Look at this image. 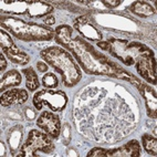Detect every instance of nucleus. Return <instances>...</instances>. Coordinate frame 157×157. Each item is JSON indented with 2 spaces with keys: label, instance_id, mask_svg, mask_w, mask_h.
Instances as JSON below:
<instances>
[{
  "label": "nucleus",
  "instance_id": "f257e3e1",
  "mask_svg": "<svg viewBox=\"0 0 157 157\" xmlns=\"http://www.w3.org/2000/svg\"><path fill=\"white\" fill-rule=\"evenodd\" d=\"M42 58L48 61L49 64L56 69L59 73L63 75V82L67 86L75 85L80 78L81 72L78 70V65L73 62L70 54L59 48H50L48 50L42 51Z\"/></svg>",
  "mask_w": 157,
  "mask_h": 157
},
{
  "label": "nucleus",
  "instance_id": "f03ea898",
  "mask_svg": "<svg viewBox=\"0 0 157 157\" xmlns=\"http://www.w3.org/2000/svg\"><path fill=\"white\" fill-rule=\"evenodd\" d=\"M13 23L8 18H2L1 22L3 27L8 28L14 36L19 39L30 41V40H50L53 36V31L47 29L44 27H40L33 23H25L21 20H17L11 18Z\"/></svg>",
  "mask_w": 157,
  "mask_h": 157
},
{
  "label": "nucleus",
  "instance_id": "7ed1b4c3",
  "mask_svg": "<svg viewBox=\"0 0 157 157\" xmlns=\"http://www.w3.org/2000/svg\"><path fill=\"white\" fill-rule=\"evenodd\" d=\"M54 145L52 140L48 137V135L43 133L32 129L29 133L28 140L22 145L20 153H17L16 156H38L39 151L49 153L53 151Z\"/></svg>",
  "mask_w": 157,
  "mask_h": 157
},
{
  "label": "nucleus",
  "instance_id": "20e7f679",
  "mask_svg": "<svg viewBox=\"0 0 157 157\" xmlns=\"http://www.w3.org/2000/svg\"><path fill=\"white\" fill-rule=\"evenodd\" d=\"M67 102V98L64 92L50 90L40 91L33 96V105L36 109H41L42 105L48 104L52 111H61L65 107Z\"/></svg>",
  "mask_w": 157,
  "mask_h": 157
},
{
  "label": "nucleus",
  "instance_id": "39448f33",
  "mask_svg": "<svg viewBox=\"0 0 157 157\" xmlns=\"http://www.w3.org/2000/svg\"><path fill=\"white\" fill-rule=\"evenodd\" d=\"M36 125L53 138L59 137L61 133V121L56 114L43 112L38 118Z\"/></svg>",
  "mask_w": 157,
  "mask_h": 157
},
{
  "label": "nucleus",
  "instance_id": "423d86ee",
  "mask_svg": "<svg viewBox=\"0 0 157 157\" xmlns=\"http://www.w3.org/2000/svg\"><path fill=\"white\" fill-rule=\"evenodd\" d=\"M137 71L144 78L155 83V73H156V63L154 56H140L137 62Z\"/></svg>",
  "mask_w": 157,
  "mask_h": 157
},
{
  "label": "nucleus",
  "instance_id": "0eeeda50",
  "mask_svg": "<svg viewBox=\"0 0 157 157\" xmlns=\"http://www.w3.org/2000/svg\"><path fill=\"white\" fill-rule=\"evenodd\" d=\"M140 144L137 140H132L124 145L123 147H120L117 149H113V151H104V156H117V157H131L140 156Z\"/></svg>",
  "mask_w": 157,
  "mask_h": 157
},
{
  "label": "nucleus",
  "instance_id": "6e6552de",
  "mask_svg": "<svg viewBox=\"0 0 157 157\" xmlns=\"http://www.w3.org/2000/svg\"><path fill=\"white\" fill-rule=\"evenodd\" d=\"M28 100V93L25 90L21 89H13L7 91L1 95V105L9 106L12 104H23Z\"/></svg>",
  "mask_w": 157,
  "mask_h": 157
},
{
  "label": "nucleus",
  "instance_id": "1a4fd4ad",
  "mask_svg": "<svg viewBox=\"0 0 157 157\" xmlns=\"http://www.w3.org/2000/svg\"><path fill=\"white\" fill-rule=\"evenodd\" d=\"M140 94L144 96V98L146 100V104H147V111H148V115L151 117L155 118L156 117V94L155 91L151 87L146 86L144 84H140L138 86Z\"/></svg>",
  "mask_w": 157,
  "mask_h": 157
},
{
  "label": "nucleus",
  "instance_id": "9d476101",
  "mask_svg": "<svg viewBox=\"0 0 157 157\" xmlns=\"http://www.w3.org/2000/svg\"><path fill=\"white\" fill-rule=\"evenodd\" d=\"M21 83V75L17 70H11L5 73L1 78V83H0V90L1 92L5 91V89L10 86H17Z\"/></svg>",
  "mask_w": 157,
  "mask_h": 157
},
{
  "label": "nucleus",
  "instance_id": "9b49d317",
  "mask_svg": "<svg viewBox=\"0 0 157 157\" xmlns=\"http://www.w3.org/2000/svg\"><path fill=\"white\" fill-rule=\"evenodd\" d=\"M7 140H8V144L10 146L12 151V155L14 156V151L16 149L19 148L20 144H21V140H22V127L21 126H16L9 132L8 136H7Z\"/></svg>",
  "mask_w": 157,
  "mask_h": 157
},
{
  "label": "nucleus",
  "instance_id": "f8f14e48",
  "mask_svg": "<svg viewBox=\"0 0 157 157\" xmlns=\"http://www.w3.org/2000/svg\"><path fill=\"white\" fill-rule=\"evenodd\" d=\"M3 52L7 54L8 59L10 61H12L13 63H18V64H25L29 62V56L25 52L20 51L19 49L13 45L12 48L10 49H6L3 50Z\"/></svg>",
  "mask_w": 157,
  "mask_h": 157
},
{
  "label": "nucleus",
  "instance_id": "ddd939ff",
  "mask_svg": "<svg viewBox=\"0 0 157 157\" xmlns=\"http://www.w3.org/2000/svg\"><path fill=\"white\" fill-rule=\"evenodd\" d=\"M28 5H31V7L28 9V13L30 17H36L39 18L41 16L50 13L53 8L47 3L42 2H28Z\"/></svg>",
  "mask_w": 157,
  "mask_h": 157
},
{
  "label": "nucleus",
  "instance_id": "4468645a",
  "mask_svg": "<svg viewBox=\"0 0 157 157\" xmlns=\"http://www.w3.org/2000/svg\"><path fill=\"white\" fill-rule=\"evenodd\" d=\"M129 10L140 17H149L155 13V10L144 1H136L129 7Z\"/></svg>",
  "mask_w": 157,
  "mask_h": 157
},
{
  "label": "nucleus",
  "instance_id": "2eb2a0df",
  "mask_svg": "<svg viewBox=\"0 0 157 157\" xmlns=\"http://www.w3.org/2000/svg\"><path fill=\"white\" fill-rule=\"evenodd\" d=\"M23 74L25 75V84L28 87L29 91H34L39 87V81H38V76H36V72L32 67H28L22 70Z\"/></svg>",
  "mask_w": 157,
  "mask_h": 157
},
{
  "label": "nucleus",
  "instance_id": "dca6fc26",
  "mask_svg": "<svg viewBox=\"0 0 157 157\" xmlns=\"http://www.w3.org/2000/svg\"><path fill=\"white\" fill-rule=\"evenodd\" d=\"M75 28L78 29L82 34H84L86 36L87 38H90V39H101L102 38V34L98 32L96 29H94L91 25H87V23H84V25H75Z\"/></svg>",
  "mask_w": 157,
  "mask_h": 157
},
{
  "label": "nucleus",
  "instance_id": "f3484780",
  "mask_svg": "<svg viewBox=\"0 0 157 157\" xmlns=\"http://www.w3.org/2000/svg\"><path fill=\"white\" fill-rule=\"evenodd\" d=\"M142 143L144 145V148L147 153L156 156L157 155V140L155 137L151 135H144L142 137Z\"/></svg>",
  "mask_w": 157,
  "mask_h": 157
},
{
  "label": "nucleus",
  "instance_id": "a211bd4d",
  "mask_svg": "<svg viewBox=\"0 0 157 157\" xmlns=\"http://www.w3.org/2000/svg\"><path fill=\"white\" fill-rule=\"evenodd\" d=\"M42 83L43 86L47 89H51V87L53 89V87L58 86V78L52 73H47L42 78Z\"/></svg>",
  "mask_w": 157,
  "mask_h": 157
},
{
  "label": "nucleus",
  "instance_id": "6ab92c4d",
  "mask_svg": "<svg viewBox=\"0 0 157 157\" xmlns=\"http://www.w3.org/2000/svg\"><path fill=\"white\" fill-rule=\"evenodd\" d=\"M0 45H1V49L6 50V49H10L14 45V43L11 41L10 36L5 32V31H1V36H0Z\"/></svg>",
  "mask_w": 157,
  "mask_h": 157
},
{
  "label": "nucleus",
  "instance_id": "aec40b11",
  "mask_svg": "<svg viewBox=\"0 0 157 157\" xmlns=\"http://www.w3.org/2000/svg\"><path fill=\"white\" fill-rule=\"evenodd\" d=\"M70 131H71V127L70 125L67 123L63 124V127H62V136L64 138V143H69V140H71V135H70Z\"/></svg>",
  "mask_w": 157,
  "mask_h": 157
},
{
  "label": "nucleus",
  "instance_id": "412c9836",
  "mask_svg": "<svg viewBox=\"0 0 157 157\" xmlns=\"http://www.w3.org/2000/svg\"><path fill=\"white\" fill-rule=\"evenodd\" d=\"M25 117L28 118L29 121H32V120H34L36 116V112H34V109H32V107H29L27 106L25 109Z\"/></svg>",
  "mask_w": 157,
  "mask_h": 157
},
{
  "label": "nucleus",
  "instance_id": "4be33fe9",
  "mask_svg": "<svg viewBox=\"0 0 157 157\" xmlns=\"http://www.w3.org/2000/svg\"><path fill=\"white\" fill-rule=\"evenodd\" d=\"M104 151H105V149H103V148H93L92 151L87 154V156L89 157H91V156L104 157Z\"/></svg>",
  "mask_w": 157,
  "mask_h": 157
},
{
  "label": "nucleus",
  "instance_id": "5701e85b",
  "mask_svg": "<svg viewBox=\"0 0 157 157\" xmlns=\"http://www.w3.org/2000/svg\"><path fill=\"white\" fill-rule=\"evenodd\" d=\"M98 45L100 48H102L103 50H106V51H109V52H112V45L111 43L109 42H98Z\"/></svg>",
  "mask_w": 157,
  "mask_h": 157
},
{
  "label": "nucleus",
  "instance_id": "b1692460",
  "mask_svg": "<svg viewBox=\"0 0 157 157\" xmlns=\"http://www.w3.org/2000/svg\"><path fill=\"white\" fill-rule=\"evenodd\" d=\"M36 69L40 71V72H47L48 71V65L43 63L42 61H39L36 63Z\"/></svg>",
  "mask_w": 157,
  "mask_h": 157
},
{
  "label": "nucleus",
  "instance_id": "393cba45",
  "mask_svg": "<svg viewBox=\"0 0 157 157\" xmlns=\"http://www.w3.org/2000/svg\"><path fill=\"white\" fill-rule=\"evenodd\" d=\"M104 5H106L109 8H115V7H117L121 1H109V0H104L103 1Z\"/></svg>",
  "mask_w": 157,
  "mask_h": 157
},
{
  "label": "nucleus",
  "instance_id": "a878e982",
  "mask_svg": "<svg viewBox=\"0 0 157 157\" xmlns=\"http://www.w3.org/2000/svg\"><path fill=\"white\" fill-rule=\"evenodd\" d=\"M43 22H44L45 25H52L54 22H56V19H54L53 17L49 16L48 18H44V19H43Z\"/></svg>",
  "mask_w": 157,
  "mask_h": 157
},
{
  "label": "nucleus",
  "instance_id": "bb28decb",
  "mask_svg": "<svg viewBox=\"0 0 157 157\" xmlns=\"http://www.w3.org/2000/svg\"><path fill=\"white\" fill-rule=\"evenodd\" d=\"M7 115H8L9 117L13 118V120H22V117H21V115H19V114H18V113L9 112V113H7Z\"/></svg>",
  "mask_w": 157,
  "mask_h": 157
},
{
  "label": "nucleus",
  "instance_id": "cd10ccee",
  "mask_svg": "<svg viewBox=\"0 0 157 157\" xmlns=\"http://www.w3.org/2000/svg\"><path fill=\"white\" fill-rule=\"evenodd\" d=\"M1 67H0V69L1 70H5L7 67V62H6V59H5V56H3V53H1Z\"/></svg>",
  "mask_w": 157,
  "mask_h": 157
},
{
  "label": "nucleus",
  "instance_id": "c85d7f7f",
  "mask_svg": "<svg viewBox=\"0 0 157 157\" xmlns=\"http://www.w3.org/2000/svg\"><path fill=\"white\" fill-rule=\"evenodd\" d=\"M67 155H70V156H78V154H76V153H74V151H73V149H70V151H69V153H67Z\"/></svg>",
  "mask_w": 157,
  "mask_h": 157
}]
</instances>
